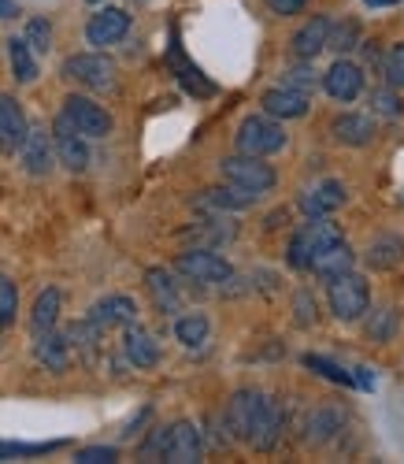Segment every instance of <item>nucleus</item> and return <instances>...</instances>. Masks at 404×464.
Here are the masks:
<instances>
[{"label": "nucleus", "mask_w": 404, "mask_h": 464, "mask_svg": "<svg viewBox=\"0 0 404 464\" xmlns=\"http://www.w3.org/2000/svg\"><path fill=\"white\" fill-rule=\"evenodd\" d=\"M234 141L237 152H245V157H271V152L286 149V130L274 115H249V120H241Z\"/></svg>", "instance_id": "nucleus-1"}, {"label": "nucleus", "mask_w": 404, "mask_h": 464, "mask_svg": "<svg viewBox=\"0 0 404 464\" xmlns=\"http://www.w3.org/2000/svg\"><path fill=\"white\" fill-rule=\"evenodd\" d=\"M175 272L186 276L189 283H200V286H223L234 279V267L212 253V249H189V253H178L175 260Z\"/></svg>", "instance_id": "nucleus-2"}, {"label": "nucleus", "mask_w": 404, "mask_h": 464, "mask_svg": "<svg viewBox=\"0 0 404 464\" xmlns=\"http://www.w3.org/2000/svg\"><path fill=\"white\" fill-rule=\"evenodd\" d=\"M331 283V313L341 320V324H352V320H360L363 313H368V304H371V290H368V283H363L360 276H352V272H345V276H338V279H327Z\"/></svg>", "instance_id": "nucleus-3"}, {"label": "nucleus", "mask_w": 404, "mask_h": 464, "mask_svg": "<svg viewBox=\"0 0 404 464\" xmlns=\"http://www.w3.org/2000/svg\"><path fill=\"white\" fill-rule=\"evenodd\" d=\"M219 171H223L226 182L256 193V198H260V193H267V189H274V182H278L274 168L264 164V157H245V152H237V157H226V160L219 164Z\"/></svg>", "instance_id": "nucleus-4"}, {"label": "nucleus", "mask_w": 404, "mask_h": 464, "mask_svg": "<svg viewBox=\"0 0 404 464\" xmlns=\"http://www.w3.org/2000/svg\"><path fill=\"white\" fill-rule=\"evenodd\" d=\"M63 79L86 86V90H111L115 86V60L104 53H78L63 60Z\"/></svg>", "instance_id": "nucleus-5"}, {"label": "nucleus", "mask_w": 404, "mask_h": 464, "mask_svg": "<svg viewBox=\"0 0 404 464\" xmlns=\"http://www.w3.org/2000/svg\"><path fill=\"white\" fill-rule=\"evenodd\" d=\"M60 115H63V120H67L78 134H82V138H108V134H111V115H108L97 101H90V97H82V93L63 97Z\"/></svg>", "instance_id": "nucleus-6"}, {"label": "nucleus", "mask_w": 404, "mask_h": 464, "mask_svg": "<svg viewBox=\"0 0 404 464\" xmlns=\"http://www.w3.org/2000/svg\"><path fill=\"white\" fill-rule=\"evenodd\" d=\"M334 238H341L338 235V227L327 219V216H315V219H308L297 235H293V242H290V264L297 267V272H308V260H312V253L319 249V246H327V242H334Z\"/></svg>", "instance_id": "nucleus-7"}, {"label": "nucleus", "mask_w": 404, "mask_h": 464, "mask_svg": "<svg viewBox=\"0 0 404 464\" xmlns=\"http://www.w3.org/2000/svg\"><path fill=\"white\" fill-rule=\"evenodd\" d=\"M205 453V442H200V431L189 420H178L171 428H164V446H159V460L171 464H193Z\"/></svg>", "instance_id": "nucleus-8"}, {"label": "nucleus", "mask_w": 404, "mask_h": 464, "mask_svg": "<svg viewBox=\"0 0 404 464\" xmlns=\"http://www.w3.org/2000/svg\"><path fill=\"white\" fill-rule=\"evenodd\" d=\"M53 145H56V157L67 171H86L90 168V145L63 120V115H56V123H53Z\"/></svg>", "instance_id": "nucleus-9"}, {"label": "nucleus", "mask_w": 404, "mask_h": 464, "mask_svg": "<svg viewBox=\"0 0 404 464\" xmlns=\"http://www.w3.org/2000/svg\"><path fill=\"white\" fill-rule=\"evenodd\" d=\"M282 423H286V416H282V405L264 394V401H260V409H256V416L249 423V431H245V442L256 446V450H271L278 442V435H282Z\"/></svg>", "instance_id": "nucleus-10"}, {"label": "nucleus", "mask_w": 404, "mask_h": 464, "mask_svg": "<svg viewBox=\"0 0 404 464\" xmlns=\"http://www.w3.org/2000/svg\"><path fill=\"white\" fill-rule=\"evenodd\" d=\"M130 30V15L123 8H104L97 12L90 23H86V42L104 49V45H115V42H123Z\"/></svg>", "instance_id": "nucleus-11"}, {"label": "nucleus", "mask_w": 404, "mask_h": 464, "mask_svg": "<svg viewBox=\"0 0 404 464\" xmlns=\"http://www.w3.org/2000/svg\"><path fill=\"white\" fill-rule=\"evenodd\" d=\"M352 264H356L352 249H349L341 238H334V242L319 246V249L312 253V260H308V272H315L319 279H338V276L352 272Z\"/></svg>", "instance_id": "nucleus-12"}, {"label": "nucleus", "mask_w": 404, "mask_h": 464, "mask_svg": "<svg viewBox=\"0 0 404 464\" xmlns=\"http://www.w3.org/2000/svg\"><path fill=\"white\" fill-rule=\"evenodd\" d=\"M134 320H138V304H134V297H127V294L101 297V301L90 308V324H97L101 331H108V327H130Z\"/></svg>", "instance_id": "nucleus-13"}, {"label": "nucleus", "mask_w": 404, "mask_h": 464, "mask_svg": "<svg viewBox=\"0 0 404 464\" xmlns=\"http://www.w3.org/2000/svg\"><path fill=\"white\" fill-rule=\"evenodd\" d=\"M322 90H327L334 101H356L363 90V71L352 60H334V67L322 74Z\"/></svg>", "instance_id": "nucleus-14"}, {"label": "nucleus", "mask_w": 404, "mask_h": 464, "mask_svg": "<svg viewBox=\"0 0 404 464\" xmlns=\"http://www.w3.org/2000/svg\"><path fill=\"white\" fill-rule=\"evenodd\" d=\"M260 104H264L267 115H274V120H301V115L308 111V93H301V90L282 82V86L267 90L260 97Z\"/></svg>", "instance_id": "nucleus-15"}, {"label": "nucleus", "mask_w": 404, "mask_h": 464, "mask_svg": "<svg viewBox=\"0 0 404 464\" xmlns=\"http://www.w3.org/2000/svg\"><path fill=\"white\" fill-rule=\"evenodd\" d=\"M331 134H334V141H341L349 149H363V145H371V138H375V120L371 115H363V111H345L331 123Z\"/></svg>", "instance_id": "nucleus-16"}, {"label": "nucleus", "mask_w": 404, "mask_h": 464, "mask_svg": "<svg viewBox=\"0 0 404 464\" xmlns=\"http://www.w3.org/2000/svg\"><path fill=\"white\" fill-rule=\"evenodd\" d=\"M341 205H345V186H341L338 179L319 182L315 189H308L304 198H301V212H304L308 219H315V216H331V212L341 208Z\"/></svg>", "instance_id": "nucleus-17"}, {"label": "nucleus", "mask_w": 404, "mask_h": 464, "mask_svg": "<svg viewBox=\"0 0 404 464\" xmlns=\"http://www.w3.org/2000/svg\"><path fill=\"white\" fill-rule=\"evenodd\" d=\"M145 286H149V294H152L159 313H178V308H182V286L175 283V276L168 272V267H149Z\"/></svg>", "instance_id": "nucleus-18"}, {"label": "nucleus", "mask_w": 404, "mask_h": 464, "mask_svg": "<svg viewBox=\"0 0 404 464\" xmlns=\"http://www.w3.org/2000/svg\"><path fill=\"white\" fill-rule=\"evenodd\" d=\"M197 205H200V208H216V212H241V208L256 205V193H249V189H241V186L226 182V186H212V189H205V193L197 198Z\"/></svg>", "instance_id": "nucleus-19"}, {"label": "nucleus", "mask_w": 404, "mask_h": 464, "mask_svg": "<svg viewBox=\"0 0 404 464\" xmlns=\"http://www.w3.org/2000/svg\"><path fill=\"white\" fill-rule=\"evenodd\" d=\"M34 357L42 361L49 372H67V364H71V342H67V334H56L53 327L49 331H37Z\"/></svg>", "instance_id": "nucleus-20"}, {"label": "nucleus", "mask_w": 404, "mask_h": 464, "mask_svg": "<svg viewBox=\"0 0 404 464\" xmlns=\"http://www.w3.org/2000/svg\"><path fill=\"white\" fill-rule=\"evenodd\" d=\"M26 130H30V123H26L19 101L0 97V149L15 152V149L23 145V138H26Z\"/></svg>", "instance_id": "nucleus-21"}, {"label": "nucleus", "mask_w": 404, "mask_h": 464, "mask_svg": "<svg viewBox=\"0 0 404 464\" xmlns=\"http://www.w3.org/2000/svg\"><path fill=\"white\" fill-rule=\"evenodd\" d=\"M19 152H23V168L30 171V175H49L53 171V149H49V134L45 130H26V138H23V145H19Z\"/></svg>", "instance_id": "nucleus-22"}, {"label": "nucleus", "mask_w": 404, "mask_h": 464, "mask_svg": "<svg viewBox=\"0 0 404 464\" xmlns=\"http://www.w3.org/2000/svg\"><path fill=\"white\" fill-rule=\"evenodd\" d=\"M327 37H331V19L327 15H312L297 34H293V53L301 60H312L315 53L327 49Z\"/></svg>", "instance_id": "nucleus-23"}, {"label": "nucleus", "mask_w": 404, "mask_h": 464, "mask_svg": "<svg viewBox=\"0 0 404 464\" xmlns=\"http://www.w3.org/2000/svg\"><path fill=\"white\" fill-rule=\"evenodd\" d=\"M123 353H127V361H130L134 368H156V364H159V345H156V338H152L149 331L134 327V324H130V331H127V338H123Z\"/></svg>", "instance_id": "nucleus-24"}, {"label": "nucleus", "mask_w": 404, "mask_h": 464, "mask_svg": "<svg viewBox=\"0 0 404 464\" xmlns=\"http://www.w3.org/2000/svg\"><path fill=\"white\" fill-rule=\"evenodd\" d=\"M368 264L375 272H393V267L404 264V238L400 235H379L368 246Z\"/></svg>", "instance_id": "nucleus-25"}, {"label": "nucleus", "mask_w": 404, "mask_h": 464, "mask_svg": "<svg viewBox=\"0 0 404 464\" xmlns=\"http://www.w3.org/2000/svg\"><path fill=\"white\" fill-rule=\"evenodd\" d=\"M338 431H341V412L338 409H315V412L304 416V442H312V446L331 442Z\"/></svg>", "instance_id": "nucleus-26"}, {"label": "nucleus", "mask_w": 404, "mask_h": 464, "mask_svg": "<svg viewBox=\"0 0 404 464\" xmlns=\"http://www.w3.org/2000/svg\"><path fill=\"white\" fill-rule=\"evenodd\" d=\"M8 60H12L15 82L30 86L37 79V60H34V49L26 45V37H12V42H8Z\"/></svg>", "instance_id": "nucleus-27"}, {"label": "nucleus", "mask_w": 404, "mask_h": 464, "mask_svg": "<svg viewBox=\"0 0 404 464\" xmlns=\"http://www.w3.org/2000/svg\"><path fill=\"white\" fill-rule=\"evenodd\" d=\"M60 308H63V297H60V290H56V286H49L42 297L34 301L30 327H34V331H49V327H56V320H60Z\"/></svg>", "instance_id": "nucleus-28"}, {"label": "nucleus", "mask_w": 404, "mask_h": 464, "mask_svg": "<svg viewBox=\"0 0 404 464\" xmlns=\"http://www.w3.org/2000/svg\"><path fill=\"white\" fill-rule=\"evenodd\" d=\"M175 338L186 345V350H200V345L208 342V316H200V313H189L175 324Z\"/></svg>", "instance_id": "nucleus-29"}, {"label": "nucleus", "mask_w": 404, "mask_h": 464, "mask_svg": "<svg viewBox=\"0 0 404 464\" xmlns=\"http://www.w3.org/2000/svg\"><path fill=\"white\" fill-rule=\"evenodd\" d=\"M397 327H400V313L397 308H375L371 313V320H368V338L371 342H390L393 334H397Z\"/></svg>", "instance_id": "nucleus-30"}, {"label": "nucleus", "mask_w": 404, "mask_h": 464, "mask_svg": "<svg viewBox=\"0 0 404 464\" xmlns=\"http://www.w3.org/2000/svg\"><path fill=\"white\" fill-rule=\"evenodd\" d=\"M356 45H363L360 42V23H352V19H345L341 26H331V37H327V49H334V53H352Z\"/></svg>", "instance_id": "nucleus-31"}, {"label": "nucleus", "mask_w": 404, "mask_h": 464, "mask_svg": "<svg viewBox=\"0 0 404 464\" xmlns=\"http://www.w3.org/2000/svg\"><path fill=\"white\" fill-rule=\"evenodd\" d=\"M304 368L319 372L322 379H331V382H345V386H352V372H345V368H341V364H334L331 357H319V353H304Z\"/></svg>", "instance_id": "nucleus-32"}, {"label": "nucleus", "mask_w": 404, "mask_h": 464, "mask_svg": "<svg viewBox=\"0 0 404 464\" xmlns=\"http://www.w3.org/2000/svg\"><path fill=\"white\" fill-rule=\"evenodd\" d=\"M382 74H386V82H390L393 90H404V42L393 45V49L386 53V60H382Z\"/></svg>", "instance_id": "nucleus-33"}, {"label": "nucleus", "mask_w": 404, "mask_h": 464, "mask_svg": "<svg viewBox=\"0 0 404 464\" xmlns=\"http://www.w3.org/2000/svg\"><path fill=\"white\" fill-rule=\"evenodd\" d=\"M26 45L37 53H49L53 49V23L49 19H30L26 23Z\"/></svg>", "instance_id": "nucleus-34"}, {"label": "nucleus", "mask_w": 404, "mask_h": 464, "mask_svg": "<svg viewBox=\"0 0 404 464\" xmlns=\"http://www.w3.org/2000/svg\"><path fill=\"white\" fill-rule=\"evenodd\" d=\"M15 308H19V290L8 276H0V327H8L15 320Z\"/></svg>", "instance_id": "nucleus-35"}, {"label": "nucleus", "mask_w": 404, "mask_h": 464, "mask_svg": "<svg viewBox=\"0 0 404 464\" xmlns=\"http://www.w3.org/2000/svg\"><path fill=\"white\" fill-rule=\"evenodd\" d=\"M63 442H0V457H37V453H53Z\"/></svg>", "instance_id": "nucleus-36"}, {"label": "nucleus", "mask_w": 404, "mask_h": 464, "mask_svg": "<svg viewBox=\"0 0 404 464\" xmlns=\"http://www.w3.org/2000/svg\"><path fill=\"white\" fill-rule=\"evenodd\" d=\"M371 108L382 111V115H400L404 101H400V93L393 86H386V90H371Z\"/></svg>", "instance_id": "nucleus-37"}, {"label": "nucleus", "mask_w": 404, "mask_h": 464, "mask_svg": "<svg viewBox=\"0 0 404 464\" xmlns=\"http://www.w3.org/2000/svg\"><path fill=\"white\" fill-rule=\"evenodd\" d=\"M293 320H297V327H312L315 324V297L308 294V290H297L293 294Z\"/></svg>", "instance_id": "nucleus-38"}, {"label": "nucleus", "mask_w": 404, "mask_h": 464, "mask_svg": "<svg viewBox=\"0 0 404 464\" xmlns=\"http://www.w3.org/2000/svg\"><path fill=\"white\" fill-rule=\"evenodd\" d=\"M286 86H293V90L308 93V90H315V86H319V74H315V67H293V71L286 74Z\"/></svg>", "instance_id": "nucleus-39"}, {"label": "nucleus", "mask_w": 404, "mask_h": 464, "mask_svg": "<svg viewBox=\"0 0 404 464\" xmlns=\"http://www.w3.org/2000/svg\"><path fill=\"white\" fill-rule=\"evenodd\" d=\"M119 453L111 450V446H90V450H78L74 453V460L78 464H111Z\"/></svg>", "instance_id": "nucleus-40"}, {"label": "nucleus", "mask_w": 404, "mask_h": 464, "mask_svg": "<svg viewBox=\"0 0 404 464\" xmlns=\"http://www.w3.org/2000/svg\"><path fill=\"white\" fill-rule=\"evenodd\" d=\"M267 8H271V15H297V12H304L308 8V0H267Z\"/></svg>", "instance_id": "nucleus-41"}, {"label": "nucleus", "mask_w": 404, "mask_h": 464, "mask_svg": "<svg viewBox=\"0 0 404 464\" xmlns=\"http://www.w3.org/2000/svg\"><path fill=\"white\" fill-rule=\"evenodd\" d=\"M352 386H360V391H375V375H371V368H352Z\"/></svg>", "instance_id": "nucleus-42"}, {"label": "nucleus", "mask_w": 404, "mask_h": 464, "mask_svg": "<svg viewBox=\"0 0 404 464\" xmlns=\"http://www.w3.org/2000/svg\"><path fill=\"white\" fill-rule=\"evenodd\" d=\"M15 15H19L15 0H0V19H15Z\"/></svg>", "instance_id": "nucleus-43"}, {"label": "nucleus", "mask_w": 404, "mask_h": 464, "mask_svg": "<svg viewBox=\"0 0 404 464\" xmlns=\"http://www.w3.org/2000/svg\"><path fill=\"white\" fill-rule=\"evenodd\" d=\"M363 5H371V8H390V5H400V0H363Z\"/></svg>", "instance_id": "nucleus-44"}, {"label": "nucleus", "mask_w": 404, "mask_h": 464, "mask_svg": "<svg viewBox=\"0 0 404 464\" xmlns=\"http://www.w3.org/2000/svg\"><path fill=\"white\" fill-rule=\"evenodd\" d=\"M90 5H101V0H90Z\"/></svg>", "instance_id": "nucleus-45"}]
</instances>
